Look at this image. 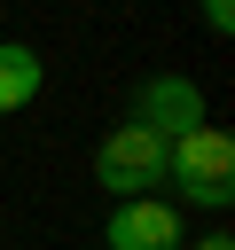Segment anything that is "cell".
Returning <instances> with one entry per match:
<instances>
[{"instance_id":"4","label":"cell","mask_w":235,"mask_h":250,"mask_svg":"<svg viewBox=\"0 0 235 250\" xmlns=\"http://www.w3.org/2000/svg\"><path fill=\"white\" fill-rule=\"evenodd\" d=\"M102 242H110V250H180V211H172V195H133V203H110Z\"/></svg>"},{"instance_id":"2","label":"cell","mask_w":235,"mask_h":250,"mask_svg":"<svg viewBox=\"0 0 235 250\" xmlns=\"http://www.w3.org/2000/svg\"><path fill=\"white\" fill-rule=\"evenodd\" d=\"M94 188H110V203H133V195H164V141L149 125H110L102 148H94Z\"/></svg>"},{"instance_id":"6","label":"cell","mask_w":235,"mask_h":250,"mask_svg":"<svg viewBox=\"0 0 235 250\" xmlns=\"http://www.w3.org/2000/svg\"><path fill=\"white\" fill-rule=\"evenodd\" d=\"M196 16H204V31H219V39L235 31V0H196Z\"/></svg>"},{"instance_id":"5","label":"cell","mask_w":235,"mask_h":250,"mask_svg":"<svg viewBox=\"0 0 235 250\" xmlns=\"http://www.w3.org/2000/svg\"><path fill=\"white\" fill-rule=\"evenodd\" d=\"M39 86H47V62H39V47H24V39H0V117H8V109H24Z\"/></svg>"},{"instance_id":"1","label":"cell","mask_w":235,"mask_h":250,"mask_svg":"<svg viewBox=\"0 0 235 250\" xmlns=\"http://www.w3.org/2000/svg\"><path fill=\"white\" fill-rule=\"evenodd\" d=\"M164 188L188 195L196 211H227L235 203V141L219 125H196V133L164 141Z\"/></svg>"},{"instance_id":"3","label":"cell","mask_w":235,"mask_h":250,"mask_svg":"<svg viewBox=\"0 0 235 250\" xmlns=\"http://www.w3.org/2000/svg\"><path fill=\"white\" fill-rule=\"evenodd\" d=\"M133 125H149L157 141L196 133V125H204V94H196V78H180V70L141 78V86H133Z\"/></svg>"},{"instance_id":"7","label":"cell","mask_w":235,"mask_h":250,"mask_svg":"<svg viewBox=\"0 0 235 250\" xmlns=\"http://www.w3.org/2000/svg\"><path fill=\"white\" fill-rule=\"evenodd\" d=\"M188 250H235V234H204V242H188Z\"/></svg>"}]
</instances>
